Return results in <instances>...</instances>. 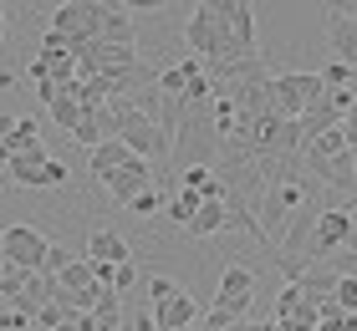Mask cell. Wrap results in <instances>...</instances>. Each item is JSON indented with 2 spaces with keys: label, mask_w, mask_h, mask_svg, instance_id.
Returning <instances> with one entry per match:
<instances>
[{
  "label": "cell",
  "mask_w": 357,
  "mask_h": 331,
  "mask_svg": "<svg viewBox=\"0 0 357 331\" xmlns=\"http://www.w3.org/2000/svg\"><path fill=\"white\" fill-rule=\"evenodd\" d=\"M67 178H72V169H67V163H61V158H46V189H61Z\"/></svg>",
  "instance_id": "f1b7e54d"
},
{
  "label": "cell",
  "mask_w": 357,
  "mask_h": 331,
  "mask_svg": "<svg viewBox=\"0 0 357 331\" xmlns=\"http://www.w3.org/2000/svg\"><path fill=\"white\" fill-rule=\"evenodd\" d=\"M0 295H6V311L36 316V311L56 295V280L52 275H36V270H6V275H0Z\"/></svg>",
  "instance_id": "7a4b0ae2"
},
{
  "label": "cell",
  "mask_w": 357,
  "mask_h": 331,
  "mask_svg": "<svg viewBox=\"0 0 357 331\" xmlns=\"http://www.w3.org/2000/svg\"><path fill=\"white\" fill-rule=\"evenodd\" d=\"M321 26H327V41H332L337 61L357 72V21H347V15L337 10V6H327V21H321Z\"/></svg>",
  "instance_id": "5bb4252c"
},
{
  "label": "cell",
  "mask_w": 357,
  "mask_h": 331,
  "mask_svg": "<svg viewBox=\"0 0 357 331\" xmlns=\"http://www.w3.org/2000/svg\"><path fill=\"white\" fill-rule=\"evenodd\" d=\"M31 82H52V87H77V61L67 52V41H56L52 31H46V46L36 52V61L26 66Z\"/></svg>",
  "instance_id": "277c9868"
},
{
  "label": "cell",
  "mask_w": 357,
  "mask_h": 331,
  "mask_svg": "<svg viewBox=\"0 0 357 331\" xmlns=\"http://www.w3.org/2000/svg\"><path fill=\"white\" fill-rule=\"evenodd\" d=\"M102 189H107V199H112V204H123V209H128L138 194H149V189H153V163L128 158L118 174H107V178H102Z\"/></svg>",
  "instance_id": "ba28073f"
},
{
  "label": "cell",
  "mask_w": 357,
  "mask_h": 331,
  "mask_svg": "<svg viewBox=\"0 0 357 331\" xmlns=\"http://www.w3.org/2000/svg\"><path fill=\"white\" fill-rule=\"evenodd\" d=\"M312 174H317L337 199H342V194H357V158H352V153H337V158H327V163L312 169Z\"/></svg>",
  "instance_id": "e0dca14e"
},
{
  "label": "cell",
  "mask_w": 357,
  "mask_h": 331,
  "mask_svg": "<svg viewBox=\"0 0 357 331\" xmlns=\"http://www.w3.org/2000/svg\"><path fill=\"white\" fill-rule=\"evenodd\" d=\"M215 10H220V21L235 36L240 52L255 56V6H245V0H215Z\"/></svg>",
  "instance_id": "4fadbf2b"
},
{
  "label": "cell",
  "mask_w": 357,
  "mask_h": 331,
  "mask_svg": "<svg viewBox=\"0 0 357 331\" xmlns=\"http://www.w3.org/2000/svg\"><path fill=\"white\" fill-rule=\"evenodd\" d=\"M250 301H255V275H250V265H225L220 291H215V311H225V316H245Z\"/></svg>",
  "instance_id": "52a82bcc"
},
{
  "label": "cell",
  "mask_w": 357,
  "mask_h": 331,
  "mask_svg": "<svg viewBox=\"0 0 357 331\" xmlns=\"http://www.w3.org/2000/svg\"><path fill=\"white\" fill-rule=\"evenodd\" d=\"M327 92L317 72H271V112L286 123H301V112Z\"/></svg>",
  "instance_id": "6da1fadb"
},
{
  "label": "cell",
  "mask_w": 357,
  "mask_h": 331,
  "mask_svg": "<svg viewBox=\"0 0 357 331\" xmlns=\"http://www.w3.org/2000/svg\"><path fill=\"white\" fill-rule=\"evenodd\" d=\"M332 301H337V311H342V316H357V275H337Z\"/></svg>",
  "instance_id": "7402d4cb"
},
{
  "label": "cell",
  "mask_w": 357,
  "mask_h": 331,
  "mask_svg": "<svg viewBox=\"0 0 357 331\" xmlns=\"http://www.w3.org/2000/svg\"><path fill=\"white\" fill-rule=\"evenodd\" d=\"M128 158H133V153H128V148H123L118 138L97 143V148H92V178H107V174H118Z\"/></svg>",
  "instance_id": "ac0fdd59"
},
{
  "label": "cell",
  "mask_w": 357,
  "mask_h": 331,
  "mask_svg": "<svg viewBox=\"0 0 357 331\" xmlns=\"http://www.w3.org/2000/svg\"><path fill=\"white\" fill-rule=\"evenodd\" d=\"M347 153H352V158H357V138H347Z\"/></svg>",
  "instance_id": "e575fe53"
},
{
  "label": "cell",
  "mask_w": 357,
  "mask_h": 331,
  "mask_svg": "<svg viewBox=\"0 0 357 331\" xmlns=\"http://www.w3.org/2000/svg\"><path fill=\"white\" fill-rule=\"evenodd\" d=\"M72 260H77V255L67 250V245H52V250H46V260H41V270H36V275H52V280H56V275L67 270Z\"/></svg>",
  "instance_id": "603a6c76"
},
{
  "label": "cell",
  "mask_w": 357,
  "mask_h": 331,
  "mask_svg": "<svg viewBox=\"0 0 357 331\" xmlns=\"http://www.w3.org/2000/svg\"><path fill=\"white\" fill-rule=\"evenodd\" d=\"M31 148H41V128H36V118H15V132H10V158H15V153H31Z\"/></svg>",
  "instance_id": "44dd1931"
},
{
  "label": "cell",
  "mask_w": 357,
  "mask_h": 331,
  "mask_svg": "<svg viewBox=\"0 0 357 331\" xmlns=\"http://www.w3.org/2000/svg\"><path fill=\"white\" fill-rule=\"evenodd\" d=\"M317 331H357V316H327L317 321Z\"/></svg>",
  "instance_id": "1f68e13d"
},
{
  "label": "cell",
  "mask_w": 357,
  "mask_h": 331,
  "mask_svg": "<svg viewBox=\"0 0 357 331\" xmlns=\"http://www.w3.org/2000/svg\"><path fill=\"white\" fill-rule=\"evenodd\" d=\"M271 321H281L286 331H317V306L306 301L296 286H281V291H275V311H271Z\"/></svg>",
  "instance_id": "30bf717a"
},
{
  "label": "cell",
  "mask_w": 357,
  "mask_h": 331,
  "mask_svg": "<svg viewBox=\"0 0 357 331\" xmlns=\"http://www.w3.org/2000/svg\"><path fill=\"white\" fill-rule=\"evenodd\" d=\"M199 204H204V199L194 194V189H178V194L169 199V204H164V220H174L178 229H184V224L194 220V209H199Z\"/></svg>",
  "instance_id": "ffe728a7"
},
{
  "label": "cell",
  "mask_w": 357,
  "mask_h": 331,
  "mask_svg": "<svg viewBox=\"0 0 357 331\" xmlns=\"http://www.w3.org/2000/svg\"><path fill=\"white\" fill-rule=\"evenodd\" d=\"M352 245V214L347 209H317V229H312V265Z\"/></svg>",
  "instance_id": "5b68a950"
},
{
  "label": "cell",
  "mask_w": 357,
  "mask_h": 331,
  "mask_svg": "<svg viewBox=\"0 0 357 331\" xmlns=\"http://www.w3.org/2000/svg\"><path fill=\"white\" fill-rule=\"evenodd\" d=\"M56 331H87V311H72V316H67V321H61Z\"/></svg>",
  "instance_id": "d6a6232c"
},
{
  "label": "cell",
  "mask_w": 357,
  "mask_h": 331,
  "mask_svg": "<svg viewBox=\"0 0 357 331\" xmlns=\"http://www.w3.org/2000/svg\"><path fill=\"white\" fill-rule=\"evenodd\" d=\"M230 229V209H225V199H204L199 209H194V220L184 224L189 240H209V235H225Z\"/></svg>",
  "instance_id": "2e32d148"
},
{
  "label": "cell",
  "mask_w": 357,
  "mask_h": 331,
  "mask_svg": "<svg viewBox=\"0 0 357 331\" xmlns=\"http://www.w3.org/2000/svg\"><path fill=\"white\" fill-rule=\"evenodd\" d=\"M143 291H149V301H164V295H174L178 286H174L169 275H149V280H143Z\"/></svg>",
  "instance_id": "4316f807"
},
{
  "label": "cell",
  "mask_w": 357,
  "mask_h": 331,
  "mask_svg": "<svg viewBox=\"0 0 357 331\" xmlns=\"http://www.w3.org/2000/svg\"><path fill=\"white\" fill-rule=\"evenodd\" d=\"M97 41H107V46H133V41H138L133 6H107V0H97Z\"/></svg>",
  "instance_id": "8fae6325"
},
{
  "label": "cell",
  "mask_w": 357,
  "mask_h": 331,
  "mask_svg": "<svg viewBox=\"0 0 357 331\" xmlns=\"http://www.w3.org/2000/svg\"><path fill=\"white\" fill-rule=\"evenodd\" d=\"M87 260L112 270V265H128V260H133V250H128V240L118 235V229H92V235H87Z\"/></svg>",
  "instance_id": "9a60e30c"
},
{
  "label": "cell",
  "mask_w": 357,
  "mask_h": 331,
  "mask_svg": "<svg viewBox=\"0 0 357 331\" xmlns=\"http://www.w3.org/2000/svg\"><path fill=\"white\" fill-rule=\"evenodd\" d=\"M10 132H15V112H0V163H10Z\"/></svg>",
  "instance_id": "f546056e"
},
{
  "label": "cell",
  "mask_w": 357,
  "mask_h": 331,
  "mask_svg": "<svg viewBox=\"0 0 357 331\" xmlns=\"http://www.w3.org/2000/svg\"><path fill=\"white\" fill-rule=\"evenodd\" d=\"M72 138H77V143H82V148H87V153H92V148H97V143H107V138H102V128H97V118H92V112H82V123H77V128H72Z\"/></svg>",
  "instance_id": "cb8c5ba5"
},
{
  "label": "cell",
  "mask_w": 357,
  "mask_h": 331,
  "mask_svg": "<svg viewBox=\"0 0 357 331\" xmlns=\"http://www.w3.org/2000/svg\"><path fill=\"white\" fill-rule=\"evenodd\" d=\"M0 250H6V265H10V270H41L52 240H46L36 224H6V229H0Z\"/></svg>",
  "instance_id": "3957f363"
},
{
  "label": "cell",
  "mask_w": 357,
  "mask_h": 331,
  "mask_svg": "<svg viewBox=\"0 0 357 331\" xmlns=\"http://www.w3.org/2000/svg\"><path fill=\"white\" fill-rule=\"evenodd\" d=\"M31 316H21V311H0V331H26Z\"/></svg>",
  "instance_id": "4dcf8cb0"
},
{
  "label": "cell",
  "mask_w": 357,
  "mask_h": 331,
  "mask_svg": "<svg viewBox=\"0 0 357 331\" xmlns=\"http://www.w3.org/2000/svg\"><path fill=\"white\" fill-rule=\"evenodd\" d=\"M6 270H10V265H6V250H0V275H6Z\"/></svg>",
  "instance_id": "8d00e7d4"
},
{
  "label": "cell",
  "mask_w": 357,
  "mask_h": 331,
  "mask_svg": "<svg viewBox=\"0 0 357 331\" xmlns=\"http://www.w3.org/2000/svg\"><path fill=\"white\" fill-rule=\"evenodd\" d=\"M46 112H52V123L56 128H77V123H82V102H77V87H67V92H61V97H52V102H46Z\"/></svg>",
  "instance_id": "d6986e66"
},
{
  "label": "cell",
  "mask_w": 357,
  "mask_h": 331,
  "mask_svg": "<svg viewBox=\"0 0 357 331\" xmlns=\"http://www.w3.org/2000/svg\"><path fill=\"white\" fill-rule=\"evenodd\" d=\"M46 148H31V153H15L10 163H0V178L10 189H46Z\"/></svg>",
  "instance_id": "7c38bea8"
},
{
  "label": "cell",
  "mask_w": 357,
  "mask_h": 331,
  "mask_svg": "<svg viewBox=\"0 0 357 331\" xmlns=\"http://www.w3.org/2000/svg\"><path fill=\"white\" fill-rule=\"evenodd\" d=\"M337 10H342V15H347V21H357V0H352V6H337Z\"/></svg>",
  "instance_id": "836d02e7"
},
{
  "label": "cell",
  "mask_w": 357,
  "mask_h": 331,
  "mask_svg": "<svg viewBox=\"0 0 357 331\" xmlns=\"http://www.w3.org/2000/svg\"><path fill=\"white\" fill-rule=\"evenodd\" d=\"M0 36H6V6H0Z\"/></svg>",
  "instance_id": "d590c367"
},
{
  "label": "cell",
  "mask_w": 357,
  "mask_h": 331,
  "mask_svg": "<svg viewBox=\"0 0 357 331\" xmlns=\"http://www.w3.org/2000/svg\"><path fill=\"white\" fill-rule=\"evenodd\" d=\"M128 209L149 220V214H158V209H164V199H158V189H149V194H138V199H133V204H128Z\"/></svg>",
  "instance_id": "83f0119b"
},
{
  "label": "cell",
  "mask_w": 357,
  "mask_h": 331,
  "mask_svg": "<svg viewBox=\"0 0 357 331\" xmlns=\"http://www.w3.org/2000/svg\"><path fill=\"white\" fill-rule=\"evenodd\" d=\"M52 36L56 41H92L97 36V0H67L52 10Z\"/></svg>",
  "instance_id": "8992f818"
},
{
  "label": "cell",
  "mask_w": 357,
  "mask_h": 331,
  "mask_svg": "<svg viewBox=\"0 0 357 331\" xmlns=\"http://www.w3.org/2000/svg\"><path fill=\"white\" fill-rule=\"evenodd\" d=\"M149 316H153V331H194L199 306H194L189 291H174V295H164V301L149 306Z\"/></svg>",
  "instance_id": "9c48e42d"
},
{
  "label": "cell",
  "mask_w": 357,
  "mask_h": 331,
  "mask_svg": "<svg viewBox=\"0 0 357 331\" xmlns=\"http://www.w3.org/2000/svg\"><path fill=\"white\" fill-rule=\"evenodd\" d=\"M199 331H250L245 316H225V311H209V316L199 321Z\"/></svg>",
  "instance_id": "d4e9b609"
},
{
  "label": "cell",
  "mask_w": 357,
  "mask_h": 331,
  "mask_svg": "<svg viewBox=\"0 0 357 331\" xmlns=\"http://www.w3.org/2000/svg\"><path fill=\"white\" fill-rule=\"evenodd\" d=\"M321 265H327V270H332V275H357V250H352V245H347V250H337L332 260H321Z\"/></svg>",
  "instance_id": "484cf974"
}]
</instances>
